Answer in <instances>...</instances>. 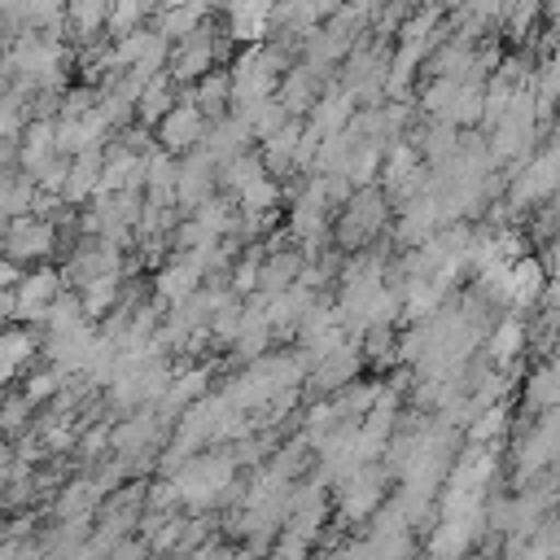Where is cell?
<instances>
[{
    "instance_id": "2",
    "label": "cell",
    "mask_w": 560,
    "mask_h": 560,
    "mask_svg": "<svg viewBox=\"0 0 560 560\" xmlns=\"http://www.w3.org/2000/svg\"><path fill=\"white\" fill-rule=\"evenodd\" d=\"M389 219V197L376 184H363L346 197V210L337 214V245L359 249L363 241H372Z\"/></svg>"
},
{
    "instance_id": "9",
    "label": "cell",
    "mask_w": 560,
    "mask_h": 560,
    "mask_svg": "<svg viewBox=\"0 0 560 560\" xmlns=\"http://www.w3.org/2000/svg\"><path fill=\"white\" fill-rule=\"evenodd\" d=\"M354 105H359V101H354L337 79H328V83H324V92L315 96V105L306 109V127L324 140V136H332V131H341V127L350 122Z\"/></svg>"
},
{
    "instance_id": "7",
    "label": "cell",
    "mask_w": 560,
    "mask_h": 560,
    "mask_svg": "<svg viewBox=\"0 0 560 560\" xmlns=\"http://www.w3.org/2000/svg\"><path fill=\"white\" fill-rule=\"evenodd\" d=\"M324 83H328V74H319V70L306 66V61H293V66L280 74V83H276V101L289 109V118H302V114L315 105V96L324 92Z\"/></svg>"
},
{
    "instance_id": "19",
    "label": "cell",
    "mask_w": 560,
    "mask_h": 560,
    "mask_svg": "<svg viewBox=\"0 0 560 560\" xmlns=\"http://www.w3.org/2000/svg\"><path fill=\"white\" fill-rule=\"evenodd\" d=\"M188 101L206 114V118H219V114H228V105H232V79H228V70H210V74H201L197 83H192V92H188Z\"/></svg>"
},
{
    "instance_id": "18",
    "label": "cell",
    "mask_w": 560,
    "mask_h": 560,
    "mask_svg": "<svg viewBox=\"0 0 560 560\" xmlns=\"http://www.w3.org/2000/svg\"><path fill=\"white\" fill-rule=\"evenodd\" d=\"M298 136H302V118H289V122H280L271 136H262V149H258V158H262L267 175H280V171H289V166H293V149H298Z\"/></svg>"
},
{
    "instance_id": "5",
    "label": "cell",
    "mask_w": 560,
    "mask_h": 560,
    "mask_svg": "<svg viewBox=\"0 0 560 560\" xmlns=\"http://www.w3.org/2000/svg\"><path fill=\"white\" fill-rule=\"evenodd\" d=\"M57 293H61V276L52 267H35L31 276H18L13 280V319L44 324V315H48Z\"/></svg>"
},
{
    "instance_id": "22",
    "label": "cell",
    "mask_w": 560,
    "mask_h": 560,
    "mask_svg": "<svg viewBox=\"0 0 560 560\" xmlns=\"http://www.w3.org/2000/svg\"><path fill=\"white\" fill-rule=\"evenodd\" d=\"M153 0H109V18H105V35H122V31H136V26H149L153 18Z\"/></svg>"
},
{
    "instance_id": "14",
    "label": "cell",
    "mask_w": 560,
    "mask_h": 560,
    "mask_svg": "<svg viewBox=\"0 0 560 560\" xmlns=\"http://www.w3.org/2000/svg\"><path fill=\"white\" fill-rule=\"evenodd\" d=\"M210 18V9L201 4V0H179V4H158L153 9V31L162 35V39H184V35H192L201 22Z\"/></svg>"
},
{
    "instance_id": "25",
    "label": "cell",
    "mask_w": 560,
    "mask_h": 560,
    "mask_svg": "<svg viewBox=\"0 0 560 560\" xmlns=\"http://www.w3.org/2000/svg\"><path fill=\"white\" fill-rule=\"evenodd\" d=\"M22 127H26V96L0 92V140H18Z\"/></svg>"
},
{
    "instance_id": "4",
    "label": "cell",
    "mask_w": 560,
    "mask_h": 560,
    "mask_svg": "<svg viewBox=\"0 0 560 560\" xmlns=\"http://www.w3.org/2000/svg\"><path fill=\"white\" fill-rule=\"evenodd\" d=\"M206 122H210V118H206L192 101H175V105L153 122V131H158V149H166L171 158L197 149L201 136H206Z\"/></svg>"
},
{
    "instance_id": "24",
    "label": "cell",
    "mask_w": 560,
    "mask_h": 560,
    "mask_svg": "<svg viewBox=\"0 0 560 560\" xmlns=\"http://www.w3.org/2000/svg\"><path fill=\"white\" fill-rule=\"evenodd\" d=\"M468 433H472V442H490V438H503V433H508V407H503V402L477 407V416H472Z\"/></svg>"
},
{
    "instance_id": "26",
    "label": "cell",
    "mask_w": 560,
    "mask_h": 560,
    "mask_svg": "<svg viewBox=\"0 0 560 560\" xmlns=\"http://www.w3.org/2000/svg\"><path fill=\"white\" fill-rule=\"evenodd\" d=\"M26 416H31V402L18 394V398H4L0 402V433H22L26 429Z\"/></svg>"
},
{
    "instance_id": "15",
    "label": "cell",
    "mask_w": 560,
    "mask_h": 560,
    "mask_svg": "<svg viewBox=\"0 0 560 560\" xmlns=\"http://www.w3.org/2000/svg\"><path fill=\"white\" fill-rule=\"evenodd\" d=\"M179 83H171V74L166 70H158V74H149L144 79V88L136 92V105H131V118H140V122H158L175 101H179V92H175Z\"/></svg>"
},
{
    "instance_id": "3",
    "label": "cell",
    "mask_w": 560,
    "mask_h": 560,
    "mask_svg": "<svg viewBox=\"0 0 560 560\" xmlns=\"http://www.w3.org/2000/svg\"><path fill=\"white\" fill-rule=\"evenodd\" d=\"M52 245H57V228H52L44 214H31V210H26V214H13V219L4 223V232H0V254L13 258L18 267L48 258Z\"/></svg>"
},
{
    "instance_id": "20",
    "label": "cell",
    "mask_w": 560,
    "mask_h": 560,
    "mask_svg": "<svg viewBox=\"0 0 560 560\" xmlns=\"http://www.w3.org/2000/svg\"><path fill=\"white\" fill-rule=\"evenodd\" d=\"M31 354H35V337H31V332H22V328H0V385L13 381V376L26 368Z\"/></svg>"
},
{
    "instance_id": "8",
    "label": "cell",
    "mask_w": 560,
    "mask_h": 560,
    "mask_svg": "<svg viewBox=\"0 0 560 560\" xmlns=\"http://www.w3.org/2000/svg\"><path fill=\"white\" fill-rule=\"evenodd\" d=\"M556 192V149H538L525 158V171L512 179V201L516 206H534V201H551Z\"/></svg>"
},
{
    "instance_id": "6",
    "label": "cell",
    "mask_w": 560,
    "mask_h": 560,
    "mask_svg": "<svg viewBox=\"0 0 560 560\" xmlns=\"http://www.w3.org/2000/svg\"><path fill=\"white\" fill-rule=\"evenodd\" d=\"M214 171H219V166H214L201 149L179 153V162H175V206H184V210L201 206V201L214 192Z\"/></svg>"
},
{
    "instance_id": "16",
    "label": "cell",
    "mask_w": 560,
    "mask_h": 560,
    "mask_svg": "<svg viewBox=\"0 0 560 560\" xmlns=\"http://www.w3.org/2000/svg\"><path fill=\"white\" fill-rule=\"evenodd\" d=\"M18 166L26 175H35L48 158H57V144H52V118H31L22 131H18Z\"/></svg>"
},
{
    "instance_id": "28",
    "label": "cell",
    "mask_w": 560,
    "mask_h": 560,
    "mask_svg": "<svg viewBox=\"0 0 560 560\" xmlns=\"http://www.w3.org/2000/svg\"><path fill=\"white\" fill-rule=\"evenodd\" d=\"M429 4H438V0H429Z\"/></svg>"
},
{
    "instance_id": "21",
    "label": "cell",
    "mask_w": 560,
    "mask_h": 560,
    "mask_svg": "<svg viewBox=\"0 0 560 560\" xmlns=\"http://www.w3.org/2000/svg\"><path fill=\"white\" fill-rule=\"evenodd\" d=\"M455 105H459V83L455 79H429L420 88V109L438 122H455Z\"/></svg>"
},
{
    "instance_id": "10",
    "label": "cell",
    "mask_w": 560,
    "mask_h": 560,
    "mask_svg": "<svg viewBox=\"0 0 560 560\" xmlns=\"http://www.w3.org/2000/svg\"><path fill=\"white\" fill-rule=\"evenodd\" d=\"M354 372H359V350H354L350 341H341V346L324 350L319 359H311V385H315L319 394L346 389V385L354 381Z\"/></svg>"
},
{
    "instance_id": "23",
    "label": "cell",
    "mask_w": 560,
    "mask_h": 560,
    "mask_svg": "<svg viewBox=\"0 0 560 560\" xmlns=\"http://www.w3.org/2000/svg\"><path fill=\"white\" fill-rule=\"evenodd\" d=\"M556 398H560V389H556V368L542 363V368L525 381V407H529V411H556Z\"/></svg>"
},
{
    "instance_id": "1",
    "label": "cell",
    "mask_w": 560,
    "mask_h": 560,
    "mask_svg": "<svg viewBox=\"0 0 560 560\" xmlns=\"http://www.w3.org/2000/svg\"><path fill=\"white\" fill-rule=\"evenodd\" d=\"M228 26H214L210 18L192 31V35H184V39H175L171 44V57H166V74H171V83H197L201 74H210L223 57H228Z\"/></svg>"
},
{
    "instance_id": "27",
    "label": "cell",
    "mask_w": 560,
    "mask_h": 560,
    "mask_svg": "<svg viewBox=\"0 0 560 560\" xmlns=\"http://www.w3.org/2000/svg\"><path fill=\"white\" fill-rule=\"evenodd\" d=\"M258 258H262V254L241 258V262L232 267V293H254V289H258Z\"/></svg>"
},
{
    "instance_id": "13",
    "label": "cell",
    "mask_w": 560,
    "mask_h": 560,
    "mask_svg": "<svg viewBox=\"0 0 560 560\" xmlns=\"http://www.w3.org/2000/svg\"><path fill=\"white\" fill-rule=\"evenodd\" d=\"M547 293V267L538 258H512L508 262V302L512 306H538Z\"/></svg>"
},
{
    "instance_id": "11",
    "label": "cell",
    "mask_w": 560,
    "mask_h": 560,
    "mask_svg": "<svg viewBox=\"0 0 560 560\" xmlns=\"http://www.w3.org/2000/svg\"><path fill=\"white\" fill-rule=\"evenodd\" d=\"M201 280H206L201 262H197L192 254H175V258H171V262L158 271V280H153V293H158V302L175 306V302H184L192 289H201Z\"/></svg>"
},
{
    "instance_id": "17",
    "label": "cell",
    "mask_w": 560,
    "mask_h": 560,
    "mask_svg": "<svg viewBox=\"0 0 560 560\" xmlns=\"http://www.w3.org/2000/svg\"><path fill=\"white\" fill-rule=\"evenodd\" d=\"M525 341H529V328H525L516 315H503V319L490 328V337H486V354H490L494 368H512V359L525 350Z\"/></svg>"
},
{
    "instance_id": "12",
    "label": "cell",
    "mask_w": 560,
    "mask_h": 560,
    "mask_svg": "<svg viewBox=\"0 0 560 560\" xmlns=\"http://www.w3.org/2000/svg\"><path fill=\"white\" fill-rule=\"evenodd\" d=\"M219 9H223V26H228L232 39L254 44L271 26V0H223Z\"/></svg>"
}]
</instances>
